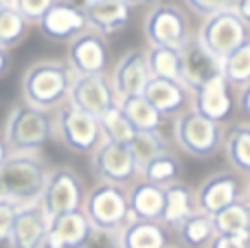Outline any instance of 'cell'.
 I'll use <instances>...</instances> for the list:
<instances>
[{
    "label": "cell",
    "instance_id": "cell-25",
    "mask_svg": "<svg viewBox=\"0 0 250 248\" xmlns=\"http://www.w3.org/2000/svg\"><path fill=\"white\" fill-rule=\"evenodd\" d=\"M215 235H230V237H242L250 240V207L248 198L233 202L230 207L222 209L211 218Z\"/></svg>",
    "mask_w": 250,
    "mask_h": 248
},
{
    "label": "cell",
    "instance_id": "cell-30",
    "mask_svg": "<svg viewBox=\"0 0 250 248\" xmlns=\"http://www.w3.org/2000/svg\"><path fill=\"white\" fill-rule=\"evenodd\" d=\"M222 77L233 90H242L250 86V42L239 46L235 53L220 62Z\"/></svg>",
    "mask_w": 250,
    "mask_h": 248
},
{
    "label": "cell",
    "instance_id": "cell-33",
    "mask_svg": "<svg viewBox=\"0 0 250 248\" xmlns=\"http://www.w3.org/2000/svg\"><path fill=\"white\" fill-rule=\"evenodd\" d=\"M127 147H129V152H132L134 161H136L138 169H143V167L149 161H154L156 156L169 152V145L160 132H136V136L132 139V143H129Z\"/></svg>",
    "mask_w": 250,
    "mask_h": 248
},
{
    "label": "cell",
    "instance_id": "cell-22",
    "mask_svg": "<svg viewBox=\"0 0 250 248\" xmlns=\"http://www.w3.org/2000/svg\"><path fill=\"white\" fill-rule=\"evenodd\" d=\"M165 189V207H163V218L160 224L165 228H173L176 231L187 218H191L193 213H198L195 207V191L185 185L182 180L173 185H167Z\"/></svg>",
    "mask_w": 250,
    "mask_h": 248
},
{
    "label": "cell",
    "instance_id": "cell-42",
    "mask_svg": "<svg viewBox=\"0 0 250 248\" xmlns=\"http://www.w3.org/2000/svg\"><path fill=\"white\" fill-rule=\"evenodd\" d=\"M7 158H9V147H7V143H4L2 132H0V165H2Z\"/></svg>",
    "mask_w": 250,
    "mask_h": 248
},
{
    "label": "cell",
    "instance_id": "cell-43",
    "mask_svg": "<svg viewBox=\"0 0 250 248\" xmlns=\"http://www.w3.org/2000/svg\"><path fill=\"white\" fill-rule=\"evenodd\" d=\"M167 248H180V246H167Z\"/></svg>",
    "mask_w": 250,
    "mask_h": 248
},
{
    "label": "cell",
    "instance_id": "cell-39",
    "mask_svg": "<svg viewBox=\"0 0 250 248\" xmlns=\"http://www.w3.org/2000/svg\"><path fill=\"white\" fill-rule=\"evenodd\" d=\"M207 248H250V240L230 237V235H215Z\"/></svg>",
    "mask_w": 250,
    "mask_h": 248
},
{
    "label": "cell",
    "instance_id": "cell-23",
    "mask_svg": "<svg viewBox=\"0 0 250 248\" xmlns=\"http://www.w3.org/2000/svg\"><path fill=\"white\" fill-rule=\"evenodd\" d=\"M121 248H167L169 231L160 222H145L136 220L119 231Z\"/></svg>",
    "mask_w": 250,
    "mask_h": 248
},
{
    "label": "cell",
    "instance_id": "cell-3",
    "mask_svg": "<svg viewBox=\"0 0 250 248\" xmlns=\"http://www.w3.org/2000/svg\"><path fill=\"white\" fill-rule=\"evenodd\" d=\"M46 176L48 167L38 154H9L0 165V196L18 205L38 202Z\"/></svg>",
    "mask_w": 250,
    "mask_h": 248
},
{
    "label": "cell",
    "instance_id": "cell-6",
    "mask_svg": "<svg viewBox=\"0 0 250 248\" xmlns=\"http://www.w3.org/2000/svg\"><path fill=\"white\" fill-rule=\"evenodd\" d=\"M82 213L88 218L92 228L119 233L127 224V189L114 185H95L83 196Z\"/></svg>",
    "mask_w": 250,
    "mask_h": 248
},
{
    "label": "cell",
    "instance_id": "cell-2",
    "mask_svg": "<svg viewBox=\"0 0 250 248\" xmlns=\"http://www.w3.org/2000/svg\"><path fill=\"white\" fill-rule=\"evenodd\" d=\"M55 134L53 114L35 110L24 101L13 103L4 119V143L9 154H38Z\"/></svg>",
    "mask_w": 250,
    "mask_h": 248
},
{
    "label": "cell",
    "instance_id": "cell-34",
    "mask_svg": "<svg viewBox=\"0 0 250 248\" xmlns=\"http://www.w3.org/2000/svg\"><path fill=\"white\" fill-rule=\"evenodd\" d=\"M97 121H99V127H101V136H104V141H108V143L129 145L132 139L136 136V130H134L132 123L123 117V112L117 105H114L112 110H108V112L101 119H97Z\"/></svg>",
    "mask_w": 250,
    "mask_h": 248
},
{
    "label": "cell",
    "instance_id": "cell-28",
    "mask_svg": "<svg viewBox=\"0 0 250 248\" xmlns=\"http://www.w3.org/2000/svg\"><path fill=\"white\" fill-rule=\"evenodd\" d=\"M178 240L185 248H207L215 237V228L208 215L204 213H193L191 218H187L180 227L176 228Z\"/></svg>",
    "mask_w": 250,
    "mask_h": 248
},
{
    "label": "cell",
    "instance_id": "cell-17",
    "mask_svg": "<svg viewBox=\"0 0 250 248\" xmlns=\"http://www.w3.org/2000/svg\"><path fill=\"white\" fill-rule=\"evenodd\" d=\"M233 88L224 82V77H215L208 83H204L202 88L191 95V110L198 112L200 117L208 119V121L217 123H226L230 119L235 110V97H233Z\"/></svg>",
    "mask_w": 250,
    "mask_h": 248
},
{
    "label": "cell",
    "instance_id": "cell-21",
    "mask_svg": "<svg viewBox=\"0 0 250 248\" xmlns=\"http://www.w3.org/2000/svg\"><path fill=\"white\" fill-rule=\"evenodd\" d=\"M163 207H165V189L158 185L145 183V180H136L132 187L127 189V224L136 222V220H145V222H160L163 218Z\"/></svg>",
    "mask_w": 250,
    "mask_h": 248
},
{
    "label": "cell",
    "instance_id": "cell-35",
    "mask_svg": "<svg viewBox=\"0 0 250 248\" xmlns=\"http://www.w3.org/2000/svg\"><path fill=\"white\" fill-rule=\"evenodd\" d=\"M18 209H20L18 202L0 196V246L9 244V235H11V227L18 215Z\"/></svg>",
    "mask_w": 250,
    "mask_h": 248
},
{
    "label": "cell",
    "instance_id": "cell-38",
    "mask_svg": "<svg viewBox=\"0 0 250 248\" xmlns=\"http://www.w3.org/2000/svg\"><path fill=\"white\" fill-rule=\"evenodd\" d=\"M83 248H121V237L114 231H99L92 228L90 237L86 240Z\"/></svg>",
    "mask_w": 250,
    "mask_h": 248
},
{
    "label": "cell",
    "instance_id": "cell-16",
    "mask_svg": "<svg viewBox=\"0 0 250 248\" xmlns=\"http://www.w3.org/2000/svg\"><path fill=\"white\" fill-rule=\"evenodd\" d=\"M222 75L220 60L211 55L195 38H191L180 51V83L193 95L198 88Z\"/></svg>",
    "mask_w": 250,
    "mask_h": 248
},
{
    "label": "cell",
    "instance_id": "cell-19",
    "mask_svg": "<svg viewBox=\"0 0 250 248\" xmlns=\"http://www.w3.org/2000/svg\"><path fill=\"white\" fill-rule=\"evenodd\" d=\"M46 231L48 220L44 215L40 202L20 205L16 220H13L7 248H42Z\"/></svg>",
    "mask_w": 250,
    "mask_h": 248
},
{
    "label": "cell",
    "instance_id": "cell-1",
    "mask_svg": "<svg viewBox=\"0 0 250 248\" xmlns=\"http://www.w3.org/2000/svg\"><path fill=\"white\" fill-rule=\"evenodd\" d=\"M75 73L64 60H38L22 75V101L35 110L51 112L68 101Z\"/></svg>",
    "mask_w": 250,
    "mask_h": 248
},
{
    "label": "cell",
    "instance_id": "cell-36",
    "mask_svg": "<svg viewBox=\"0 0 250 248\" xmlns=\"http://www.w3.org/2000/svg\"><path fill=\"white\" fill-rule=\"evenodd\" d=\"M51 2L53 0H13V7L31 24V22H40V18L46 13Z\"/></svg>",
    "mask_w": 250,
    "mask_h": 248
},
{
    "label": "cell",
    "instance_id": "cell-5",
    "mask_svg": "<svg viewBox=\"0 0 250 248\" xmlns=\"http://www.w3.org/2000/svg\"><path fill=\"white\" fill-rule=\"evenodd\" d=\"M83 180L73 167H55L48 169L46 183H44L42 196H40V207H42L46 220L60 218L66 213L82 211L83 205Z\"/></svg>",
    "mask_w": 250,
    "mask_h": 248
},
{
    "label": "cell",
    "instance_id": "cell-32",
    "mask_svg": "<svg viewBox=\"0 0 250 248\" xmlns=\"http://www.w3.org/2000/svg\"><path fill=\"white\" fill-rule=\"evenodd\" d=\"M141 180L158 187H167L180 180V161L173 156L171 152L160 154L154 161H149L145 167L141 169Z\"/></svg>",
    "mask_w": 250,
    "mask_h": 248
},
{
    "label": "cell",
    "instance_id": "cell-15",
    "mask_svg": "<svg viewBox=\"0 0 250 248\" xmlns=\"http://www.w3.org/2000/svg\"><path fill=\"white\" fill-rule=\"evenodd\" d=\"M110 86L117 97V103L127 97L143 95L147 82L151 79L149 68H147V57L143 48H132L127 51L121 60L114 64L112 75H110Z\"/></svg>",
    "mask_w": 250,
    "mask_h": 248
},
{
    "label": "cell",
    "instance_id": "cell-31",
    "mask_svg": "<svg viewBox=\"0 0 250 248\" xmlns=\"http://www.w3.org/2000/svg\"><path fill=\"white\" fill-rule=\"evenodd\" d=\"M145 57H147L149 75L154 79L180 82V51L149 46V51H145Z\"/></svg>",
    "mask_w": 250,
    "mask_h": 248
},
{
    "label": "cell",
    "instance_id": "cell-40",
    "mask_svg": "<svg viewBox=\"0 0 250 248\" xmlns=\"http://www.w3.org/2000/svg\"><path fill=\"white\" fill-rule=\"evenodd\" d=\"M235 108H239L244 121H246L248 114H250V86L248 88H242V92L235 97Z\"/></svg>",
    "mask_w": 250,
    "mask_h": 248
},
{
    "label": "cell",
    "instance_id": "cell-27",
    "mask_svg": "<svg viewBox=\"0 0 250 248\" xmlns=\"http://www.w3.org/2000/svg\"><path fill=\"white\" fill-rule=\"evenodd\" d=\"M117 108L121 110L123 117L132 123V127L136 132H160L163 130L165 119L143 99V95L127 97V99L119 101Z\"/></svg>",
    "mask_w": 250,
    "mask_h": 248
},
{
    "label": "cell",
    "instance_id": "cell-8",
    "mask_svg": "<svg viewBox=\"0 0 250 248\" xmlns=\"http://www.w3.org/2000/svg\"><path fill=\"white\" fill-rule=\"evenodd\" d=\"M53 127H55L57 139L73 154H92L104 143L99 121L90 114L73 108L68 101L55 110Z\"/></svg>",
    "mask_w": 250,
    "mask_h": 248
},
{
    "label": "cell",
    "instance_id": "cell-14",
    "mask_svg": "<svg viewBox=\"0 0 250 248\" xmlns=\"http://www.w3.org/2000/svg\"><path fill=\"white\" fill-rule=\"evenodd\" d=\"M38 29L44 38L53 42H73L77 35L88 31V22L77 2H51L38 22Z\"/></svg>",
    "mask_w": 250,
    "mask_h": 248
},
{
    "label": "cell",
    "instance_id": "cell-7",
    "mask_svg": "<svg viewBox=\"0 0 250 248\" xmlns=\"http://www.w3.org/2000/svg\"><path fill=\"white\" fill-rule=\"evenodd\" d=\"M173 139L185 154L193 158H211L222 149V125L200 117L193 110H185L173 121Z\"/></svg>",
    "mask_w": 250,
    "mask_h": 248
},
{
    "label": "cell",
    "instance_id": "cell-12",
    "mask_svg": "<svg viewBox=\"0 0 250 248\" xmlns=\"http://www.w3.org/2000/svg\"><path fill=\"white\" fill-rule=\"evenodd\" d=\"M68 103L90 117L101 119L108 110L117 105V97H114L110 79L105 75H83V77L73 79Z\"/></svg>",
    "mask_w": 250,
    "mask_h": 248
},
{
    "label": "cell",
    "instance_id": "cell-29",
    "mask_svg": "<svg viewBox=\"0 0 250 248\" xmlns=\"http://www.w3.org/2000/svg\"><path fill=\"white\" fill-rule=\"evenodd\" d=\"M29 35V22L16 11L13 2H0V48L18 46Z\"/></svg>",
    "mask_w": 250,
    "mask_h": 248
},
{
    "label": "cell",
    "instance_id": "cell-37",
    "mask_svg": "<svg viewBox=\"0 0 250 248\" xmlns=\"http://www.w3.org/2000/svg\"><path fill=\"white\" fill-rule=\"evenodd\" d=\"M185 7H189L191 11H195L198 16L213 18L215 13H220V11L233 9L235 2H217V0H187Z\"/></svg>",
    "mask_w": 250,
    "mask_h": 248
},
{
    "label": "cell",
    "instance_id": "cell-4",
    "mask_svg": "<svg viewBox=\"0 0 250 248\" xmlns=\"http://www.w3.org/2000/svg\"><path fill=\"white\" fill-rule=\"evenodd\" d=\"M143 33L149 46L182 51L191 40V24L182 7L173 2H158L143 20Z\"/></svg>",
    "mask_w": 250,
    "mask_h": 248
},
{
    "label": "cell",
    "instance_id": "cell-20",
    "mask_svg": "<svg viewBox=\"0 0 250 248\" xmlns=\"http://www.w3.org/2000/svg\"><path fill=\"white\" fill-rule=\"evenodd\" d=\"M143 99L156 110L163 119L178 117L191 105V95L180 82H169V79H154L147 82L143 90Z\"/></svg>",
    "mask_w": 250,
    "mask_h": 248
},
{
    "label": "cell",
    "instance_id": "cell-41",
    "mask_svg": "<svg viewBox=\"0 0 250 248\" xmlns=\"http://www.w3.org/2000/svg\"><path fill=\"white\" fill-rule=\"evenodd\" d=\"M9 70H11V57H9V51L0 48V79H2Z\"/></svg>",
    "mask_w": 250,
    "mask_h": 248
},
{
    "label": "cell",
    "instance_id": "cell-26",
    "mask_svg": "<svg viewBox=\"0 0 250 248\" xmlns=\"http://www.w3.org/2000/svg\"><path fill=\"white\" fill-rule=\"evenodd\" d=\"M48 228L57 235V240L62 242L64 248H83L86 240L90 237L92 227L88 222V218L82 211H75V213H66L60 218L51 220Z\"/></svg>",
    "mask_w": 250,
    "mask_h": 248
},
{
    "label": "cell",
    "instance_id": "cell-11",
    "mask_svg": "<svg viewBox=\"0 0 250 248\" xmlns=\"http://www.w3.org/2000/svg\"><path fill=\"white\" fill-rule=\"evenodd\" d=\"M242 198H248L246 178L237 176L235 171H220V174L208 176L200 185V189L195 191V207L200 213L213 218Z\"/></svg>",
    "mask_w": 250,
    "mask_h": 248
},
{
    "label": "cell",
    "instance_id": "cell-9",
    "mask_svg": "<svg viewBox=\"0 0 250 248\" xmlns=\"http://www.w3.org/2000/svg\"><path fill=\"white\" fill-rule=\"evenodd\" d=\"M233 9H226V11L215 13L213 18H207L195 35V40L220 62L229 57L230 53H235L239 46L248 44L250 38L248 24L235 16Z\"/></svg>",
    "mask_w": 250,
    "mask_h": 248
},
{
    "label": "cell",
    "instance_id": "cell-10",
    "mask_svg": "<svg viewBox=\"0 0 250 248\" xmlns=\"http://www.w3.org/2000/svg\"><path fill=\"white\" fill-rule=\"evenodd\" d=\"M90 167L92 174L97 176V180L104 185L129 189L136 180H141V169H138L127 145H117L104 141L90 154Z\"/></svg>",
    "mask_w": 250,
    "mask_h": 248
},
{
    "label": "cell",
    "instance_id": "cell-18",
    "mask_svg": "<svg viewBox=\"0 0 250 248\" xmlns=\"http://www.w3.org/2000/svg\"><path fill=\"white\" fill-rule=\"evenodd\" d=\"M79 7L86 16L88 29L105 40L121 33L132 16V4L125 0H86Z\"/></svg>",
    "mask_w": 250,
    "mask_h": 248
},
{
    "label": "cell",
    "instance_id": "cell-13",
    "mask_svg": "<svg viewBox=\"0 0 250 248\" xmlns=\"http://www.w3.org/2000/svg\"><path fill=\"white\" fill-rule=\"evenodd\" d=\"M68 62L75 77L83 75H105L110 62V46L108 40L101 38L95 31H83L82 35L68 42Z\"/></svg>",
    "mask_w": 250,
    "mask_h": 248
},
{
    "label": "cell",
    "instance_id": "cell-24",
    "mask_svg": "<svg viewBox=\"0 0 250 248\" xmlns=\"http://www.w3.org/2000/svg\"><path fill=\"white\" fill-rule=\"evenodd\" d=\"M222 147H224L226 161L230 163L233 171L242 178L248 176L250 169V127L246 121L235 123L230 125V130L226 132L224 141H222Z\"/></svg>",
    "mask_w": 250,
    "mask_h": 248
}]
</instances>
